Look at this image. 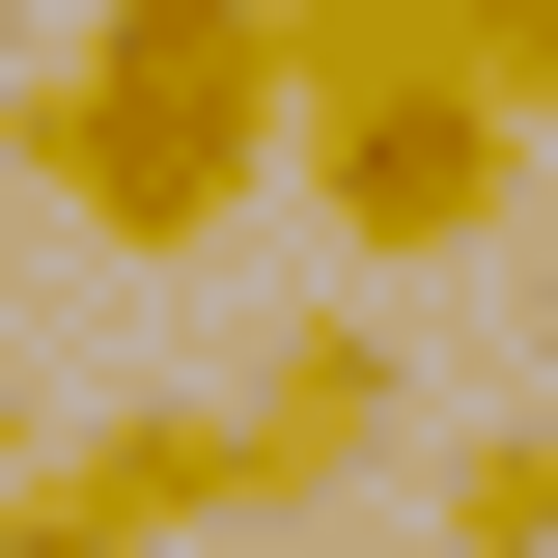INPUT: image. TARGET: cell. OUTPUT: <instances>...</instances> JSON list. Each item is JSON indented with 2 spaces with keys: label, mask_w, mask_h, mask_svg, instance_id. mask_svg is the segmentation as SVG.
<instances>
[{
  "label": "cell",
  "mask_w": 558,
  "mask_h": 558,
  "mask_svg": "<svg viewBox=\"0 0 558 558\" xmlns=\"http://www.w3.org/2000/svg\"><path fill=\"white\" fill-rule=\"evenodd\" d=\"M279 28L252 0H84V57L0 112V168L84 223V252H223L252 223V168H279Z\"/></svg>",
  "instance_id": "1"
},
{
  "label": "cell",
  "mask_w": 558,
  "mask_h": 558,
  "mask_svg": "<svg viewBox=\"0 0 558 558\" xmlns=\"http://www.w3.org/2000/svg\"><path fill=\"white\" fill-rule=\"evenodd\" d=\"M279 168H307V196H336V252H502V196H531V112H475V84L447 57H391V84H336V112L279 140Z\"/></svg>",
  "instance_id": "2"
},
{
  "label": "cell",
  "mask_w": 558,
  "mask_h": 558,
  "mask_svg": "<svg viewBox=\"0 0 558 558\" xmlns=\"http://www.w3.org/2000/svg\"><path fill=\"white\" fill-rule=\"evenodd\" d=\"M391 447H418V363L363 336V307H336V336H279L252 391H223V475H252V502H336V475H391Z\"/></svg>",
  "instance_id": "3"
},
{
  "label": "cell",
  "mask_w": 558,
  "mask_h": 558,
  "mask_svg": "<svg viewBox=\"0 0 558 558\" xmlns=\"http://www.w3.org/2000/svg\"><path fill=\"white\" fill-rule=\"evenodd\" d=\"M418 558H558V418H475L418 475Z\"/></svg>",
  "instance_id": "4"
},
{
  "label": "cell",
  "mask_w": 558,
  "mask_h": 558,
  "mask_svg": "<svg viewBox=\"0 0 558 558\" xmlns=\"http://www.w3.org/2000/svg\"><path fill=\"white\" fill-rule=\"evenodd\" d=\"M84 475H112L140 531H252V475H223V418H84Z\"/></svg>",
  "instance_id": "5"
},
{
  "label": "cell",
  "mask_w": 558,
  "mask_h": 558,
  "mask_svg": "<svg viewBox=\"0 0 558 558\" xmlns=\"http://www.w3.org/2000/svg\"><path fill=\"white\" fill-rule=\"evenodd\" d=\"M418 57L475 84V112H531V140H558V0H418Z\"/></svg>",
  "instance_id": "6"
},
{
  "label": "cell",
  "mask_w": 558,
  "mask_h": 558,
  "mask_svg": "<svg viewBox=\"0 0 558 558\" xmlns=\"http://www.w3.org/2000/svg\"><path fill=\"white\" fill-rule=\"evenodd\" d=\"M252 28H279V112H336V84L418 57V0H252Z\"/></svg>",
  "instance_id": "7"
},
{
  "label": "cell",
  "mask_w": 558,
  "mask_h": 558,
  "mask_svg": "<svg viewBox=\"0 0 558 558\" xmlns=\"http://www.w3.org/2000/svg\"><path fill=\"white\" fill-rule=\"evenodd\" d=\"M0 558H168V531H140L84 447H28V475H0Z\"/></svg>",
  "instance_id": "8"
},
{
  "label": "cell",
  "mask_w": 558,
  "mask_h": 558,
  "mask_svg": "<svg viewBox=\"0 0 558 558\" xmlns=\"http://www.w3.org/2000/svg\"><path fill=\"white\" fill-rule=\"evenodd\" d=\"M28 447H57V418H28V363H0V475H28Z\"/></svg>",
  "instance_id": "9"
},
{
  "label": "cell",
  "mask_w": 558,
  "mask_h": 558,
  "mask_svg": "<svg viewBox=\"0 0 558 558\" xmlns=\"http://www.w3.org/2000/svg\"><path fill=\"white\" fill-rule=\"evenodd\" d=\"M531 336H558V279H531Z\"/></svg>",
  "instance_id": "10"
}]
</instances>
